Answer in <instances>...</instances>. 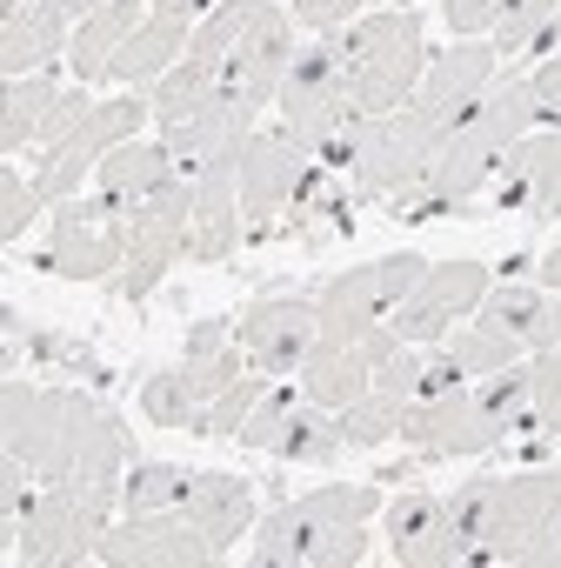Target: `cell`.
<instances>
[{"label": "cell", "instance_id": "8", "mask_svg": "<svg viewBox=\"0 0 561 568\" xmlns=\"http://www.w3.org/2000/svg\"><path fill=\"white\" fill-rule=\"evenodd\" d=\"M147 121H154V114H147V94H141V88H128V94L101 101V108H94L68 141L41 148V161H34V187H41V201H48V207L74 201V194L88 187V174H94L121 141H134Z\"/></svg>", "mask_w": 561, "mask_h": 568}, {"label": "cell", "instance_id": "11", "mask_svg": "<svg viewBox=\"0 0 561 568\" xmlns=\"http://www.w3.org/2000/svg\"><path fill=\"white\" fill-rule=\"evenodd\" d=\"M488 274H494V267H488V261H468V254H455V261H428V274L408 288V302L388 315V328H395L401 342H421V348L448 342V328H455L468 308H481V295L494 288Z\"/></svg>", "mask_w": 561, "mask_h": 568}, {"label": "cell", "instance_id": "10", "mask_svg": "<svg viewBox=\"0 0 561 568\" xmlns=\"http://www.w3.org/2000/svg\"><path fill=\"white\" fill-rule=\"evenodd\" d=\"M121 261H128V221H114V207L101 194L61 201L48 221V241L34 247V267L61 274V281H114Z\"/></svg>", "mask_w": 561, "mask_h": 568}, {"label": "cell", "instance_id": "33", "mask_svg": "<svg viewBox=\"0 0 561 568\" xmlns=\"http://www.w3.org/2000/svg\"><path fill=\"white\" fill-rule=\"evenodd\" d=\"M201 388H194V368H187V355L174 362V368H154L147 382H141V415L154 422V428H194L201 422Z\"/></svg>", "mask_w": 561, "mask_h": 568}, {"label": "cell", "instance_id": "44", "mask_svg": "<svg viewBox=\"0 0 561 568\" xmlns=\"http://www.w3.org/2000/svg\"><path fill=\"white\" fill-rule=\"evenodd\" d=\"M368 8H415V0H295V21L308 34H335V28L361 21Z\"/></svg>", "mask_w": 561, "mask_h": 568}, {"label": "cell", "instance_id": "39", "mask_svg": "<svg viewBox=\"0 0 561 568\" xmlns=\"http://www.w3.org/2000/svg\"><path fill=\"white\" fill-rule=\"evenodd\" d=\"M475 395H481V408H488L508 435H541V428H534V402H528V362H514V368L488 375Z\"/></svg>", "mask_w": 561, "mask_h": 568}, {"label": "cell", "instance_id": "29", "mask_svg": "<svg viewBox=\"0 0 561 568\" xmlns=\"http://www.w3.org/2000/svg\"><path fill=\"white\" fill-rule=\"evenodd\" d=\"M214 88H221V68H201V61H174L161 81H147L141 94H147V114H154V134H167V128H181V121H194L207 101H214Z\"/></svg>", "mask_w": 561, "mask_h": 568}, {"label": "cell", "instance_id": "40", "mask_svg": "<svg viewBox=\"0 0 561 568\" xmlns=\"http://www.w3.org/2000/svg\"><path fill=\"white\" fill-rule=\"evenodd\" d=\"M528 402H534V428L548 442H561V348L528 355Z\"/></svg>", "mask_w": 561, "mask_h": 568}, {"label": "cell", "instance_id": "21", "mask_svg": "<svg viewBox=\"0 0 561 568\" xmlns=\"http://www.w3.org/2000/svg\"><path fill=\"white\" fill-rule=\"evenodd\" d=\"M254 114H261V108L221 81V88H214V101H207L194 121L167 128L161 141H167V148H174V161L194 174L201 161H227V154H241V148H247V134H254Z\"/></svg>", "mask_w": 561, "mask_h": 568}, {"label": "cell", "instance_id": "49", "mask_svg": "<svg viewBox=\"0 0 561 568\" xmlns=\"http://www.w3.org/2000/svg\"><path fill=\"white\" fill-rule=\"evenodd\" d=\"M534 274H541V288H554V295H561V247H548V254L534 261Z\"/></svg>", "mask_w": 561, "mask_h": 568}, {"label": "cell", "instance_id": "14", "mask_svg": "<svg viewBox=\"0 0 561 568\" xmlns=\"http://www.w3.org/2000/svg\"><path fill=\"white\" fill-rule=\"evenodd\" d=\"M315 154H302L280 128H254L247 148H241V221L254 241L274 234V214H288L295 194H302V174H308Z\"/></svg>", "mask_w": 561, "mask_h": 568}, {"label": "cell", "instance_id": "1", "mask_svg": "<svg viewBox=\"0 0 561 568\" xmlns=\"http://www.w3.org/2000/svg\"><path fill=\"white\" fill-rule=\"evenodd\" d=\"M0 448L21 455L34 481L121 488L128 475V422L88 388H34L21 375H0Z\"/></svg>", "mask_w": 561, "mask_h": 568}, {"label": "cell", "instance_id": "26", "mask_svg": "<svg viewBox=\"0 0 561 568\" xmlns=\"http://www.w3.org/2000/svg\"><path fill=\"white\" fill-rule=\"evenodd\" d=\"M141 21H147V14H141V0H108V8H94V14L74 28V48H68L74 81L101 88V81L114 74V54L128 48V34H134Z\"/></svg>", "mask_w": 561, "mask_h": 568}, {"label": "cell", "instance_id": "38", "mask_svg": "<svg viewBox=\"0 0 561 568\" xmlns=\"http://www.w3.org/2000/svg\"><path fill=\"white\" fill-rule=\"evenodd\" d=\"M261 395H267V368H247L234 388H221L207 408H201V422H194V435H214V442H234L241 435V422L261 408Z\"/></svg>", "mask_w": 561, "mask_h": 568}, {"label": "cell", "instance_id": "12", "mask_svg": "<svg viewBox=\"0 0 561 568\" xmlns=\"http://www.w3.org/2000/svg\"><path fill=\"white\" fill-rule=\"evenodd\" d=\"M101 561L108 568H207L221 561V548L201 535L187 508H147V515H121L101 535Z\"/></svg>", "mask_w": 561, "mask_h": 568}, {"label": "cell", "instance_id": "48", "mask_svg": "<svg viewBox=\"0 0 561 568\" xmlns=\"http://www.w3.org/2000/svg\"><path fill=\"white\" fill-rule=\"evenodd\" d=\"M221 348H234V322L227 315H207V322L187 328V348L181 355H221Z\"/></svg>", "mask_w": 561, "mask_h": 568}, {"label": "cell", "instance_id": "32", "mask_svg": "<svg viewBox=\"0 0 561 568\" xmlns=\"http://www.w3.org/2000/svg\"><path fill=\"white\" fill-rule=\"evenodd\" d=\"M441 348L455 355V368H461L468 382H488V375H501V368H514V362H521V342H514L508 328H494V322H481V315H475L468 328L455 322Z\"/></svg>", "mask_w": 561, "mask_h": 568}, {"label": "cell", "instance_id": "36", "mask_svg": "<svg viewBox=\"0 0 561 568\" xmlns=\"http://www.w3.org/2000/svg\"><path fill=\"white\" fill-rule=\"evenodd\" d=\"M302 408H308L302 382H288V375H280V388H267V395H261V408L241 422V435H234V442H241L247 455H274V442L295 428V415H302Z\"/></svg>", "mask_w": 561, "mask_h": 568}, {"label": "cell", "instance_id": "5", "mask_svg": "<svg viewBox=\"0 0 561 568\" xmlns=\"http://www.w3.org/2000/svg\"><path fill=\"white\" fill-rule=\"evenodd\" d=\"M280 134H288L302 154H322L348 121H355V94H348V61H341V41L335 34H315L295 68H288V88H280Z\"/></svg>", "mask_w": 561, "mask_h": 568}, {"label": "cell", "instance_id": "42", "mask_svg": "<svg viewBox=\"0 0 561 568\" xmlns=\"http://www.w3.org/2000/svg\"><path fill=\"white\" fill-rule=\"evenodd\" d=\"M28 348H34V362H48V368H68V375H81V382H108L101 355H94L88 342L61 335V328H34V335H28Z\"/></svg>", "mask_w": 561, "mask_h": 568}, {"label": "cell", "instance_id": "19", "mask_svg": "<svg viewBox=\"0 0 561 568\" xmlns=\"http://www.w3.org/2000/svg\"><path fill=\"white\" fill-rule=\"evenodd\" d=\"M494 207H521V214H541L554 221L561 214V128H534L528 141H514L501 154V174H494Z\"/></svg>", "mask_w": 561, "mask_h": 568}, {"label": "cell", "instance_id": "25", "mask_svg": "<svg viewBox=\"0 0 561 568\" xmlns=\"http://www.w3.org/2000/svg\"><path fill=\"white\" fill-rule=\"evenodd\" d=\"M187 41H194V21H174V14H154L147 8V21L128 34V48L114 54V74L108 81H121V88H147V81H161L174 61H187Z\"/></svg>", "mask_w": 561, "mask_h": 568}, {"label": "cell", "instance_id": "50", "mask_svg": "<svg viewBox=\"0 0 561 568\" xmlns=\"http://www.w3.org/2000/svg\"><path fill=\"white\" fill-rule=\"evenodd\" d=\"M548 348H561V295L548 302Z\"/></svg>", "mask_w": 561, "mask_h": 568}, {"label": "cell", "instance_id": "22", "mask_svg": "<svg viewBox=\"0 0 561 568\" xmlns=\"http://www.w3.org/2000/svg\"><path fill=\"white\" fill-rule=\"evenodd\" d=\"M181 174V161H174V148L161 141V134H134V141H121L101 168H94V194L114 207V221L121 214H134L154 187H167Z\"/></svg>", "mask_w": 561, "mask_h": 568}, {"label": "cell", "instance_id": "7", "mask_svg": "<svg viewBox=\"0 0 561 568\" xmlns=\"http://www.w3.org/2000/svg\"><path fill=\"white\" fill-rule=\"evenodd\" d=\"M421 274H428V261H421L415 247H401V254H375V261L335 274L328 288L315 295V302H322V335H328V342H368V335L408 302V288H415Z\"/></svg>", "mask_w": 561, "mask_h": 568}, {"label": "cell", "instance_id": "28", "mask_svg": "<svg viewBox=\"0 0 561 568\" xmlns=\"http://www.w3.org/2000/svg\"><path fill=\"white\" fill-rule=\"evenodd\" d=\"M61 94H68V88L54 81V68L8 81V101H0V154H21V148H34Z\"/></svg>", "mask_w": 561, "mask_h": 568}, {"label": "cell", "instance_id": "17", "mask_svg": "<svg viewBox=\"0 0 561 568\" xmlns=\"http://www.w3.org/2000/svg\"><path fill=\"white\" fill-rule=\"evenodd\" d=\"M494 74H501V54H494V41L488 34H475V41H455L448 54H428V74H421V88H415V108L421 114H435L441 128H455L488 88H494Z\"/></svg>", "mask_w": 561, "mask_h": 568}, {"label": "cell", "instance_id": "9", "mask_svg": "<svg viewBox=\"0 0 561 568\" xmlns=\"http://www.w3.org/2000/svg\"><path fill=\"white\" fill-rule=\"evenodd\" d=\"M361 555H368L361 521H328L302 501H274L247 541V561H261V568H355Z\"/></svg>", "mask_w": 561, "mask_h": 568}, {"label": "cell", "instance_id": "37", "mask_svg": "<svg viewBox=\"0 0 561 568\" xmlns=\"http://www.w3.org/2000/svg\"><path fill=\"white\" fill-rule=\"evenodd\" d=\"M401 422H408V402L388 395V388H368L361 402L341 408V435L348 448H381V442H401Z\"/></svg>", "mask_w": 561, "mask_h": 568}, {"label": "cell", "instance_id": "31", "mask_svg": "<svg viewBox=\"0 0 561 568\" xmlns=\"http://www.w3.org/2000/svg\"><path fill=\"white\" fill-rule=\"evenodd\" d=\"M348 455V435H341V415L335 408H302L295 428L274 442V462H288V468H335Z\"/></svg>", "mask_w": 561, "mask_h": 568}, {"label": "cell", "instance_id": "45", "mask_svg": "<svg viewBox=\"0 0 561 568\" xmlns=\"http://www.w3.org/2000/svg\"><path fill=\"white\" fill-rule=\"evenodd\" d=\"M508 14V0H441V21L455 28V41H475V34H494V21Z\"/></svg>", "mask_w": 561, "mask_h": 568}, {"label": "cell", "instance_id": "13", "mask_svg": "<svg viewBox=\"0 0 561 568\" xmlns=\"http://www.w3.org/2000/svg\"><path fill=\"white\" fill-rule=\"evenodd\" d=\"M401 442H408L421 462H468V455H494V448L508 442V428H501V422L481 408V395H468V388H448V395L408 402Z\"/></svg>", "mask_w": 561, "mask_h": 568}, {"label": "cell", "instance_id": "16", "mask_svg": "<svg viewBox=\"0 0 561 568\" xmlns=\"http://www.w3.org/2000/svg\"><path fill=\"white\" fill-rule=\"evenodd\" d=\"M295 54H302V21H295V8L267 0V8L254 14V28L241 34V48L221 61V81H227L234 94H247L254 108H274L280 88H288Z\"/></svg>", "mask_w": 561, "mask_h": 568}, {"label": "cell", "instance_id": "47", "mask_svg": "<svg viewBox=\"0 0 561 568\" xmlns=\"http://www.w3.org/2000/svg\"><path fill=\"white\" fill-rule=\"evenodd\" d=\"M528 81H534V101H541V128H561V54H548Z\"/></svg>", "mask_w": 561, "mask_h": 568}, {"label": "cell", "instance_id": "35", "mask_svg": "<svg viewBox=\"0 0 561 568\" xmlns=\"http://www.w3.org/2000/svg\"><path fill=\"white\" fill-rule=\"evenodd\" d=\"M187 488H194V468H181V462H128V475H121V515L181 508Z\"/></svg>", "mask_w": 561, "mask_h": 568}, {"label": "cell", "instance_id": "27", "mask_svg": "<svg viewBox=\"0 0 561 568\" xmlns=\"http://www.w3.org/2000/svg\"><path fill=\"white\" fill-rule=\"evenodd\" d=\"M501 521V475H468L461 488H448V561H481Z\"/></svg>", "mask_w": 561, "mask_h": 568}, {"label": "cell", "instance_id": "52", "mask_svg": "<svg viewBox=\"0 0 561 568\" xmlns=\"http://www.w3.org/2000/svg\"><path fill=\"white\" fill-rule=\"evenodd\" d=\"M0 8H14V0H0Z\"/></svg>", "mask_w": 561, "mask_h": 568}, {"label": "cell", "instance_id": "18", "mask_svg": "<svg viewBox=\"0 0 561 568\" xmlns=\"http://www.w3.org/2000/svg\"><path fill=\"white\" fill-rule=\"evenodd\" d=\"M241 241V154L194 168V214H187V261H227Z\"/></svg>", "mask_w": 561, "mask_h": 568}, {"label": "cell", "instance_id": "20", "mask_svg": "<svg viewBox=\"0 0 561 568\" xmlns=\"http://www.w3.org/2000/svg\"><path fill=\"white\" fill-rule=\"evenodd\" d=\"M68 21L74 14L54 8V0H14V8H0V68H8V81L54 68L74 48V28Z\"/></svg>", "mask_w": 561, "mask_h": 568}, {"label": "cell", "instance_id": "6", "mask_svg": "<svg viewBox=\"0 0 561 568\" xmlns=\"http://www.w3.org/2000/svg\"><path fill=\"white\" fill-rule=\"evenodd\" d=\"M187 214H194V174H187V168H181L167 187H154L134 214H121V221H128V261H121V274L108 281V295L147 302V295L161 288V274H167L174 261H187Z\"/></svg>", "mask_w": 561, "mask_h": 568}, {"label": "cell", "instance_id": "46", "mask_svg": "<svg viewBox=\"0 0 561 568\" xmlns=\"http://www.w3.org/2000/svg\"><path fill=\"white\" fill-rule=\"evenodd\" d=\"M28 315L8 302V308H0V375H21V355H28Z\"/></svg>", "mask_w": 561, "mask_h": 568}, {"label": "cell", "instance_id": "43", "mask_svg": "<svg viewBox=\"0 0 561 568\" xmlns=\"http://www.w3.org/2000/svg\"><path fill=\"white\" fill-rule=\"evenodd\" d=\"M421 375H428V348H421V342H401V348H388V355L375 362V388H388V395H401V402L421 395Z\"/></svg>", "mask_w": 561, "mask_h": 568}, {"label": "cell", "instance_id": "3", "mask_svg": "<svg viewBox=\"0 0 561 568\" xmlns=\"http://www.w3.org/2000/svg\"><path fill=\"white\" fill-rule=\"evenodd\" d=\"M341 61H348V94L355 114H395L415 101L421 74H428V48H421V14L415 8H375L348 28H335Z\"/></svg>", "mask_w": 561, "mask_h": 568}, {"label": "cell", "instance_id": "41", "mask_svg": "<svg viewBox=\"0 0 561 568\" xmlns=\"http://www.w3.org/2000/svg\"><path fill=\"white\" fill-rule=\"evenodd\" d=\"M41 187L21 174V168H0V241H8V247H21L28 241V227L41 221Z\"/></svg>", "mask_w": 561, "mask_h": 568}, {"label": "cell", "instance_id": "30", "mask_svg": "<svg viewBox=\"0 0 561 568\" xmlns=\"http://www.w3.org/2000/svg\"><path fill=\"white\" fill-rule=\"evenodd\" d=\"M548 302H554V288H521V281H501V288H488L481 295V322H494V328H508L521 348H548Z\"/></svg>", "mask_w": 561, "mask_h": 568}, {"label": "cell", "instance_id": "24", "mask_svg": "<svg viewBox=\"0 0 561 568\" xmlns=\"http://www.w3.org/2000/svg\"><path fill=\"white\" fill-rule=\"evenodd\" d=\"M261 481H247V475H221V468H207V475H194V488H187V515L201 521V535L227 555L234 541H247V528H254V508H261V495H254Z\"/></svg>", "mask_w": 561, "mask_h": 568}, {"label": "cell", "instance_id": "15", "mask_svg": "<svg viewBox=\"0 0 561 568\" xmlns=\"http://www.w3.org/2000/svg\"><path fill=\"white\" fill-rule=\"evenodd\" d=\"M234 342L247 348L254 368L295 375V368L308 362V348L322 342V302H315V295H261V302L241 308Z\"/></svg>", "mask_w": 561, "mask_h": 568}, {"label": "cell", "instance_id": "4", "mask_svg": "<svg viewBox=\"0 0 561 568\" xmlns=\"http://www.w3.org/2000/svg\"><path fill=\"white\" fill-rule=\"evenodd\" d=\"M114 508H121V488L48 481L41 495H28L8 541H21L14 555L34 568H88V561H101V535L114 528Z\"/></svg>", "mask_w": 561, "mask_h": 568}, {"label": "cell", "instance_id": "34", "mask_svg": "<svg viewBox=\"0 0 561 568\" xmlns=\"http://www.w3.org/2000/svg\"><path fill=\"white\" fill-rule=\"evenodd\" d=\"M267 8V0H214V8L194 21V41H187V61H201V68H221L234 48H241V34L254 28V14Z\"/></svg>", "mask_w": 561, "mask_h": 568}, {"label": "cell", "instance_id": "2", "mask_svg": "<svg viewBox=\"0 0 561 568\" xmlns=\"http://www.w3.org/2000/svg\"><path fill=\"white\" fill-rule=\"evenodd\" d=\"M441 134H448V128L408 101V108H395V114H355L315 161L335 168V174H348V194H355V201H395V194L421 187V174H428Z\"/></svg>", "mask_w": 561, "mask_h": 568}, {"label": "cell", "instance_id": "51", "mask_svg": "<svg viewBox=\"0 0 561 568\" xmlns=\"http://www.w3.org/2000/svg\"><path fill=\"white\" fill-rule=\"evenodd\" d=\"M54 8H68V14H81V21H88L94 8H108V0H54Z\"/></svg>", "mask_w": 561, "mask_h": 568}, {"label": "cell", "instance_id": "23", "mask_svg": "<svg viewBox=\"0 0 561 568\" xmlns=\"http://www.w3.org/2000/svg\"><path fill=\"white\" fill-rule=\"evenodd\" d=\"M534 128H541V101H534V81H528V74H494V88L455 121V134L481 141V148H494V154H508V148L528 141Z\"/></svg>", "mask_w": 561, "mask_h": 568}]
</instances>
